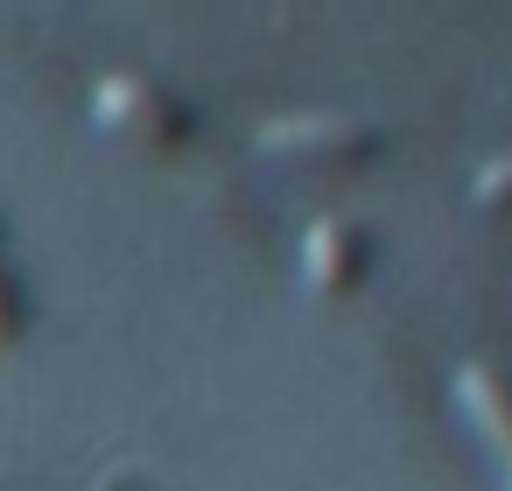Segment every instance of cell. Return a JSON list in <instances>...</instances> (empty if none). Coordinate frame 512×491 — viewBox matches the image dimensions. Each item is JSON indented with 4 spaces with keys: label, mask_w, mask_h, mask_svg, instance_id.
Wrapping results in <instances>:
<instances>
[{
    "label": "cell",
    "mask_w": 512,
    "mask_h": 491,
    "mask_svg": "<svg viewBox=\"0 0 512 491\" xmlns=\"http://www.w3.org/2000/svg\"><path fill=\"white\" fill-rule=\"evenodd\" d=\"M477 204L498 211V218H512V155H491L477 169Z\"/></svg>",
    "instance_id": "5"
},
{
    "label": "cell",
    "mask_w": 512,
    "mask_h": 491,
    "mask_svg": "<svg viewBox=\"0 0 512 491\" xmlns=\"http://www.w3.org/2000/svg\"><path fill=\"white\" fill-rule=\"evenodd\" d=\"M15 323H22V295H15V281H8V267H0V344L15 337Z\"/></svg>",
    "instance_id": "6"
},
{
    "label": "cell",
    "mask_w": 512,
    "mask_h": 491,
    "mask_svg": "<svg viewBox=\"0 0 512 491\" xmlns=\"http://www.w3.org/2000/svg\"><path fill=\"white\" fill-rule=\"evenodd\" d=\"M92 113H99L106 127L134 134V141H155V148H176V141H190V134H197V120L183 113V99H169L155 78H134V71L99 78Z\"/></svg>",
    "instance_id": "2"
},
{
    "label": "cell",
    "mask_w": 512,
    "mask_h": 491,
    "mask_svg": "<svg viewBox=\"0 0 512 491\" xmlns=\"http://www.w3.org/2000/svg\"><path fill=\"white\" fill-rule=\"evenodd\" d=\"M456 407L470 414L477 442L491 449L505 491H512V386L491 372V365H456Z\"/></svg>",
    "instance_id": "4"
},
{
    "label": "cell",
    "mask_w": 512,
    "mask_h": 491,
    "mask_svg": "<svg viewBox=\"0 0 512 491\" xmlns=\"http://www.w3.org/2000/svg\"><path fill=\"white\" fill-rule=\"evenodd\" d=\"M260 148L288 155V162H309V169H351V162L379 155V134L351 113H274L260 127Z\"/></svg>",
    "instance_id": "1"
},
{
    "label": "cell",
    "mask_w": 512,
    "mask_h": 491,
    "mask_svg": "<svg viewBox=\"0 0 512 491\" xmlns=\"http://www.w3.org/2000/svg\"><path fill=\"white\" fill-rule=\"evenodd\" d=\"M365 260H372V246H365V232L344 225V218H316V225L302 232V281H309L316 295H351V288L365 281Z\"/></svg>",
    "instance_id": "3"
}]
</instances>
